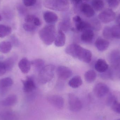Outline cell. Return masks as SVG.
<instances>
[{
    "instance_id": "1",
    "label": "cell",
    "mask_w": 120,
    "mask_h": 120,
    "mask_svg": "<svg viewBox=\"0 0 120 120\" xmlns=\"http://www.w3.org/2000/svg\"><path fill=\"white\" fill-rule=\"evenodd\" d=\"M39 38L43 43L47 45H50L55 41L56 37V30L53 25H46L39 32Z\"/></svg>"
},
{
    "instance_id": "2",
    "label": "cell",
    "mask_w": 120,
    "mask_h": 120,
    "mask_svg": "<svg viewBox=\"0 0 120 120\" xmlns=\"http://www.w3.org/2000/svg\"><path fill=\"white\" fill-rule=\"evenodd\" d=\"M43 4L45 8L58 11H65L69 6L68 0H44Z\"/></svg>"
},
{
    "instance_id": "3",
    "label": "cell",
    "mask_w": 120,
    "mask_h": 120,
    "mask_svg": "<svg viewBox=\"0 0 120 120\" xmlns=\"http://www.w3.org/2000/svg\"><path fill=\"white\" fill-rule=\"evenodd\" d=\"M55 69V66L53 65L45 66L39 72V82L41 84H45L51 81L54 77Z\"/></svg>"
},
{
    "instance_id": "4",
    "label": "cell",
    "mask_w": 120,
    "mask_h": 120,
    "mask_svg": "<svg viewBox=\"0 0 120 120\" xmlns=\"http://www.w3.org/2000/svg\"><path fill=\"white\" fill-rule=\"evenodd\" d=\"M68 103L69 109L73 112H78L82 107V101L76 95L73 94L68 95Z\"/></svg>"
},
{
    "instance_id": "5",
    "label": "cell",
    "mask_w": 120,
    "mask_h": 120,
    "mask_svg": "<svg viewBox=\"0 0 120 120\" xmlns=\"http://www.w3.org/2000/svg\"><path fill=\"white\" fill-rule=\"evenodd\" d=\"M115 16V13L111 9H107L101 12L98 17L102 22L107 24L113 21Z\"/></svg>"
},
{
    "instance_id": "6",
    "label": "cell",
    "mask_w": 120,
    "mask_h": 120,
    "mask_svg": "<svg viewBox=\"0 0 120 120\" xmlns=\"http://www.w3.org/2000/svg\"><path fill=\"white\" fill-rule=\"evenodd\" d=\"M92 58L91 51L80 46L77 52V58L84 63H89L91 62Z\"/></svg>"
},
{
    "instance_id": "7",
    "label": "cell",
    "mask_w": 120,
    "mask_h": 120,
    "mask_svg": "<svg viewBox=\"0 0 120 120\" xmlns=\"http://www.w3.org/2000/svg\"><path fill=\"white\" fill-rule=\"evenodd\" d=\"M109 91L108 86L103 82L97 83L94 87V93L98 98H102L108 94Z\"/></svg>"
},
{
    "instance_id": "8",
    "label": "cell",
    "mask_w": 120,
    "mask_h": 120,
    "mask_svg": "<svg viewBox=\"0 0 120 120\" xmlns=\"http://www.w3.org/2000/svg\"><path fill=\"white\" fill-rule=\"evenodd\" d=\"M47 100L52 105L59 109H62L64 106V100L63 97L57 95H53L47 97Z\"/></svg>"
},
{
    "instance_id": "9",
    "label": "cell",
    "mask_w": 120,
    "mask_h": 120,
    "mask_svg": "<svg viewBox=\"0 0 120 120\" xmlns=\"http://www.w3.org/2000/svg\"><path fill=\"white\" fill-rule=\"evenodd\" d=\"M58 77L61 79L66 80L70 78L72 75V70L66 66H60L56 70Z\"/></svg>"
},
{
    "instance_id": "10",
    "label": "cell",
    "mask_w": 120,
    "mask_h": 120,
    "mask_svg": "<svg viewBox=\"0 0 120 120\" xmlns=\"http://www.w3.org/2000/svg\"><path fill=\"white\" fill-rule=\"evenodd\" d=\"M22 81L23 85V90L25 92L27 93L31 92L36 88L34 80L31 77H27L26 79Z\"/></svg>"
},
{
    "instance_id": "11",
    "label": "cell",
    "mask_w": 120,
    "mask_h": 120,
    "mask_svg": "<svg viewBox=\"0 0 120 120\" xmlns=\"http://www.w3.org/2000/svg\"><path fill=\"white\" fill-rule=\"evenodd\" d=\"M80 9L81 12L87 17H92L95 14L94 10L92 6L88 4H82L80 5Z\"/></svg>"
},
{
    "instance_id": "12",
    "label": "cell",
    "mask_w": 120,
    "mask_h": 120,
    "mask_svg": "<svg viewBox=\"0 0 120 120\" xmlns=\"http://www.w3.org/2000/svg\"><path fill=\"white\" fill-rule=\"evenodd\" d=\"M94 37V33L92 29H87L82 32L81 36V40L85 43H90L92 41Z\"/></svg>"
},
{
    "instance_id": "13",
    "label": "cell",
    "mask_w": 120,
    "mask_h": 120,
    "mask_svg": "<svg viewBox=\"0 0 120 120\" xmlns=\"http://www.w3.org/2000/svg\"><path fill=\"white\" fill-rule=\"evenodd\" d=\"M31 65V62L26 58H22L18 63L19 68L24 74H26L29 72Z\"/></svg>"
},
{
    "instance_id": "14",
    "label": "cell",
    "mask_w": 120,
    "mask_h": 120,
    "mask_svg": "<svg viewBox=\"0 0 120 120\" xmlns=\"http://www.w3.org/2000/svg\"><path fill=\"white\" fill-rule=\"evenodd\" d=\"M95 44L97 49L99 51L102 52L108 49L109 47L110 43L106 39L99 38L96 41Z\"/></svg>"
},
{
    "instance_id": "15",
    "label": "cell",
    "mask_w": 120,
    "mask_h": 120,
    "mask_svg": "<svg viewBox=\"0 0 120 120\" xmlns=\"http://www.w3.org/2000/svg\"><path fill=\"white\" fill-rule=\"evenodd\" d=\"M94 67L97 71L101 73L106 72L109 68V65L107 62L102 59L97 60Z\"/></svg>"
},
{
    "instance_id": "16",
    "label": "cell",
    "mask_w": 120,
    "mask_h": 120,
    "mask_svg": "<svg viewBox=\"0 0 120 120\" xmlns=\"http://www.w3.org/2000/svg\"><path fill=\"white\" fill-rule=\"evenodd\" d=\"M44 19L46 22L49 24L56 22L58 19L57 15L55 13L50 11H47L44 13Z\"/></svg>"
},
{
    "instance_id": "17",
    "label": "cell",
    "mask_w": 120,
    "mask_h": 120,
    "mask_svg": "<svg viewBox=\"0 0 120 120\" xmlns=\"http://www.w3.org/2000/svg\"><path fill=\"white\" fill-rule=\"evenodd\" d=\"M65 41L66 37L65 34L61 30H59L55 39V45L57 47H62L65 45Z\"/></svg>"
},
{
    "instance_id": "18",
    "label": "cell",
    "mask_w": 120,
    "mask_h": 120,
    "mask_svg": "<svg viewBox=\"0 0 120 120\" xmlns=\"http://www.w3.org/2000/svg\"><path fill=\"white\" fill-rule=\"evenodd\" d=\"M17 101V96L15 94H11L7 97L5 99L1 101V104L3 106H12L15 104Z\"/></svg>"
},
{
    "instance_id": "19",
    "label": "cell",
    "mask_w": 120,
    "mask_h": 120,
    "mask_svg": "<svg viewBox=\"0 0 120 120\" xmlns=\"http://www.w3.org/2000/svg\"><path fill=\"white\" fill-rule=\"evenodd\" d=\"M17 116L15 113L10 110H5L0 113L1 120H17Z\"/></svg>"
},
{
    "instance_id": "20",
    "label": "cell",
    "mask_w": 120,
    "mask_h": 120,
    "mask_svg": "<svg viewBox=\"0 0 120 120\" xmlns=\"http://www.w3.org/2000/svg\"><path fill=\"white\" fill-rule=\"evenodd\" d=\"M82 84V81L80 76L76 75L71 79L68 82L69 86L72 88L76 89L80 86Z\"/></svg>"
},
{
    "instance_id": "21",
    "label": "cell",
    "mask_w": 120,
    "mask_h": 120,
    "mask_svg": "<svg viewBox=\"0 0 120 120\" xmlns=\"http://www.w3.org/2000/svg\"><path fill=\"white\" fill-rule=\"evenodd\" d=\"M11 43L9 41H3L0 43V52L3 53H9L12 49Z\"/></svg>"
},
{
    "instance_id": "22",
    "label": "cell",
    "mask_w": 120,
    "mask_h": 120,
    "mask_svg": "<svg viewBox=\"0 0 120 120\" xmlns=\"http://www.w3.org/2000/svg\"><path fill=\"white\" fill-rule=\"evenodd\" d=\"M13 84V81L10 78L6 77L0 79V89L4 90L5 89L11 86Z\"/></svg>"
},
{
    "instance_id": "23",
    "label": "cell",
    "mask_w": 120,
    "mask_h": 120,
    "mask_svg": "<svg viewBox=\"0 0 120 120\" xmlns=\"http://www.w3.org/2000/svg\"><path fill=\"white\" fill-rule=\"evenodd\" d=\"M84 77L86 82L88 83H91L96 80L97 74L93 70H90L85 73Z\"/></svg>"
},
{
    "instance_id": "24",
    "label": "cell",
    "mask_w": 120,
    "mask_h": 120,
    "mask_svg": "<svg viewBox=\"0 0 120 120\" xmlns=\"http://www.w3.org/2000/svg\"><path fill=\"white\" fill-rule=\"evenodd\" d=\"M31 64L39 72L45 66V62L41 59H36L31 61Z\"/></svg>"
},
{
    "instance_id": "25",
    "label": "cell",
    "mask_w": 120,
    "mask_h": 120,
    "mask_svg": "<svg viewBox=\"0 0 120 120\" xmlns=\"http://www.w3.org/2000/svg\"><path fill=\"white\" fill-rule=\"evenodd\" d=\"M75 29L78 31L83 32L87 29L91 28L90 23L81 20L79 22L75 23Z\"/></svg>"
},
{
    "instance_id": "26",
    "label": "cell",
    "mask_w": 120,
    "mask_h": 120,
    "mask_svg": "<svg viewBox=\"0 0 120 120\" xmlns=\"http://www.w3.org/2000/svg\"><path fill=\"white\" fill-rule=\"evenodd\" d=\"M11 32V27L4 25L0 24V38H4L10 35Z\"/></svg>"
},
{
    "instance_id": "27",
    "label": "cell",
    "mask_w": 120,
    "mask_h": 120,
    "mask_svg": "<svg viewBox=\"0 0 120 120\" xmlns=\"http://www.w3.org/2000/svg\"><path fill=\"white\" fill-rule=\"evenodd\" d=\"M70 22L69 20L66 19L60 22L59 25V30L64 32H67L70 28Z\"/></svg>"
},
{
    "instance_id": "28",
    "label": "cell",
    "mask_w": 120,
    "mask_h": 120,
    "mask_svg": "<svg viewBox=\"0 0 120 120\" xmlns=\"http://www.w3.org/2000/svg\"><path fill=\"white\" fill-rule=\"evenodd\" d=\"M92 5L94 10L100 11L104 7V3L102 0H93L92 2Z\"/></svg>"
},
{
    "instance_id": "29",
    "label": "cell",
    "mask_w": 120,
    "mask_h": 120,
    "mask_svg": "<svg viewBox=\"0 0 120 120\" xmlns=\"http://www.w3.org/2000/svg\"><path fill=\"white\" fill-rule=\"evenodd\" d=\"M15 57H12L9 58L4 62L6 67L7 71H10L12 69L15 63Z\"/></svg>"
},
{
    "instance_id": "30",
    "label": "cell",
    "mask_w": 120,
    "mask_h": 120,
    "mask_svg": "<svg viewBox=\"0 0 120 120\" xmlns=\"http://www.w3.org/2000/svg\"><path fill=\"white\" fill-rule=\"evenodd\" d=\"M111 33L113 38L120 39V25H114L111 27Z\"/></svg>"
},
{
    "instance_id": "31",
    "label": "cell",
    "mask_w": 120,
    "mask_h": 120,
    "mask_svg": "<svg viewBox=\"0 0 120 120\" xmlns=\"http://www.w3.org/2000/svg\"><path fill=\"white\" fill-rule=\"evenodd\" d=\"M104 37L107 39H110L113 38L111 33V27L106 26L104 28L103 32Z\"/></svg>"
},
{
    "instance_id": "32",
    "label": "cell",
    "mask_w": 120,
    "mask_h": 120,
    "mask_svg": "<svg viewBox=\"0 0 120 120\" xmlns=\"http://www.w3.org/2000/svg\"><path fill=\"white\" fill-rule=\"evenodd\" d=\"M36 27L33 23L25 22L23 25V29L27 32H32L34 31Z\"/></svg>"
},
{
    "instance_id": "33",
    "label": "cell",
    "mask_w": 120,
    "mask_h": 120,
    "mask_svg": "<svg viewBox=\"0 0 120 120\" xmlns=\"http://www.w3.org/2000/svg\"><path fill=\"white\" fill-rule=\"evenodd\" d=\"M91 28L96 30H99L101 29V24L98 20L97 19L94 20L90 24Z\"/></svg>"
},
{
    "instance_id": "34",
    "label": "cell",
    "mask_w": 120,
    "mask_h": 120,
    "mask_svg": "<svg viewBox=\"0 0 120 120\" xmlns=\"http://www.w3.org/2000/svg\"><path fill=\"white\" fill-rule=\"evenodd\" d=\"M112 110L116 113L120 114V103L116 101L111 106Z\"/></svg>"
},
{
    "instance_id": "35",
    "label": "cell",
    "mask_w": 120,
    "mask_h": 120,
    "mask_svg": "<svg viewBox=\"0 0 120 120\" xmlns=\"http://www.w3.org/2000/svg\"><path fill=\"white\" fill-rule=\"evenodd\" d=\"M109 5L111 8H116L119 5L118 0H108Z\"/></svg>"
},
{
    "instance_id": "36",
    "label": "cell",
    "mask_w": 120,
    "mask_h": 120,
    "mask_svg": "<svg viewBox=\"0 0 120 120\" xmlns=\"http://www.w3.org/2000/svg\"><path fill=\"white\" fill-rule=\"evenodd\" d=\"M24 5L26 7L33 6L36 4L37 0H22Z\"/></svg>"
},
{
    "instance_id": "37",
    "label": "cell",
    "mask_w": 120,
    "mask_h": 120,
    "mask_svg": "<svg viewBox=\"0 0 120 120\" xmlns=\"http://www.w3.org/2000/svg\"><path fill=\"white\" fill-rule=\"evenodd\" d=\"M117 100V99L116 98L115 96H112V95H111L108 98L107 101H106V103H107L108 106H109L111 107L112 105L114 103V102Z\"/></svg>"
},
{
    "instance_id": "38",
    "label": "cell",
    "mask_w": 120,
    "mask_h": 120,
    "mask_svg": "<svg viewBox=\"0 0 120 120\" xmlns=\"http://www.w3.org/2000/svg\"><path fill=\"white\" fill-rule=\"evenodd\" d=\"M7 71L6 67L4 62L0 61V76L3 75Z\"/></svg>"
},
{
    "instance_id": "39",
    "label": "cell",
    "mask_w": 120,
    "mask_h": 120,
    "mask_svg": "<svg viewBox=\"0 0 120 120\" xmlns=\"http://www.w3.org/2000/svg\"><path fill=\"white\" fill-rule=\"evenodd\" d=\"M35 17L36 16L33 15H28L25 17V21L26 23H33Z\"/></svg>"
},
{
    "instance_id": "40",
    "label": "cell",
    "mask_w": 120,
    "mask_h": 120,
    "mask_svg": "<svg viewBox=\"0 0 120 120\" xmlns=\"http://www.w3.org/2000/svg\"><path fill=\"white\" fill-rule=\"evenodd\" d=\"M33 23L36 26H40L41 25V20L38 18L36 17L34 18Z\"/></svg>"
},
{
    "instance_id": "41",
    "label": "cell",
    "mask_w": 120,
    "mask_h": 120,
    "mask_svg": "<svg viewBox=\"0 0 120 120\" xmlns=\"http://www.w3.org/2000/svg\"><path fill=\"white\" fill-rule=\"evenodd\" d=\"M73 20L75 23L79 22L82 20L81 18L79 15H76L73 17Z\"/></svg>"
},
{
    "instance_id": "42",
    "label": "cell",
    "mask_w": 120,
    "mask_h": 120,
    "mask_svg": "<svg viewBox=\"0 0 120 120\" xmlns=\"http://www.w3.org/2000/svg\"><path fill=\"white\" fill-rule=\"evenodd\" d=\"M71 2L73 4L77 5L81 2L82 0H70Z\"/></svg>"
},
{
    "instance_id": "43",
    "label": "cell",
    "mask_w": 120,
    "mask_h": 120,
    "mask_svg": "<svg viewBox=\"0 0 120 120\" xmlns=\"http://www.w3.org/2000/svg\"><path fill=\"white\" fill-rule=\"evenodd\" d=\"M116 22L117 24L120 25V15H119L116 18Z\"/></svg>"
},
{
    "instance_id": "44",
    "label": "cell",
    "mask_w": 120,
    "mask_h": 120,
    "mask_svg": "<svg viewBox=\"0 0 120 120\" xmlns=\"http://www.w3.org/2000/svg\"><path fill=\"white\" fill-rule=\"evenodd\" d=\"M1 19H2V18H1V15H0V22L1 21Z\"/></svg>"
},
{
    "instance_id": "45",
    "label": "cell",
    "mask_w": 120,
    "mask_h": 120,
    "mask_svg": "<svg viewBox=\"0 0 120 120\" xmlns=\"http://www.w3.org/2000/svg\"><path fill=\"white\" fill-rule=\"evenodd\" d=\"M120 120V119H118V120Z\"/></svg>"
},
{
    "instance_id": "46",
    "label": "cell",
    "mask_w": 120,
    "mask_h": 120,
    "mask_svg": "<svg viewBox=\"0 0 120 120\" xmlns=\"http://www.w3.org/2000/svg\"></svg>"
},
{
    "instance_id": "47",
    "label": "cell",
    "mask_w": 120,
    "mask_h": 120,
    "mask_svg": "<svg viewBox=\"0 0 120 120\" xmlns=\"http://www.w3.org/2000/svg\"></svg>"
},
{
    "instance_id": "48",
    "label": "cell",
    "mask_w": 120,
    "mask_h": 120,
    "mask_svg": "<svg viewBox=\"0 0 120 120\" xmlns=\"http://www.w3.org/2000/svg\"></svg>"
}]
</instances>
